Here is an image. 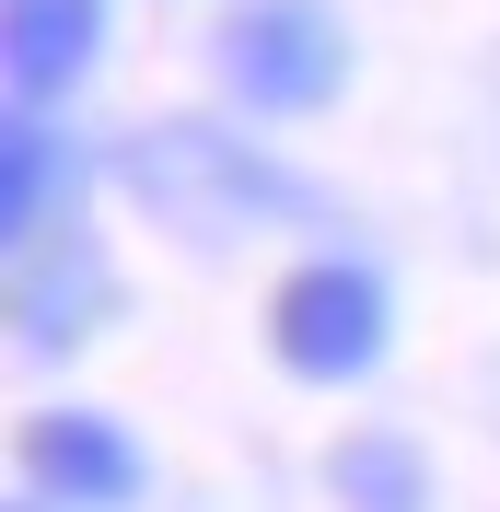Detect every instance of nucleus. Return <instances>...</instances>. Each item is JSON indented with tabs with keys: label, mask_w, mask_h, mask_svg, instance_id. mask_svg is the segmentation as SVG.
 Returning a JSON list of instances; mask_svg holds the SVG:
<instances>
[{
	"label": "nucleus",
	"mask_w": 500,
	"mask_h": 512,
	"mask_svg": "<svg viewBox=\"0 0 500 512\" xmlns=\"http://www.w3.org/2000/svg\"><path fill=\"white\" fill-rule=\"evenodd\" d=\"M268 350H280L303 384H361V373L384 361V280H373V268H349V256L291 268L280 303H268Z\"/></svg>",
	"instance_id": "f257e3e1"
},
{
	"label": "nucleus",
	"mask_w": 500,
	"mask_h": 512,
	"mask_svg": "<svg viewBox=\"0 0 500 512\" xmlns=\"http://www.w3.org/2000/svg\"><path fill=\"white\" fill-rule=\"evenodd\" d=\"M221 70H233V94H245V105H268V117H303V105L338 94L349 35L314 12V0H256L245 24H233V47H221Z\"/></svg>",
	"instance_id": "f03ea898"
},
{
	"label": "nucleus",
	"mask_w": 500,
	"mask_h": 512,
	"mask_svg": "<svg viewBox=\"0 0 500 512\" xmlns=\"http://www.w3.org/2000/svg\"><path fill=\"white\" fill-rule=\"evenodd\" d=\"M35 478L70 489V501H140V454H128V431H105V419H47L35 431Z\"/></svg>",
	"instance_id": "7ed1b4c3"
},
{
	"label": "nucleus",
	"mask_w": 500,
	"mask_h": 512,
	"mask_svg": "<svg viewBox=\"0 0 500 512\" xmlns=\"http://www.w3.org/2000/svg\"><path fill=\"white\" fill-rule=\"evenodd\" d=\"M94 24H105V0H12V82L59 94L70 70L94 59Z\"/></svg>",
	"instance_id": "20e7f679"
},
{
	"label": "nucleus",
	"mask_w": 500,
	"mask_h": 512,
	"mask_svg": "<svg viewBox=\"0 0 500 512\" xmlns=\"http://www.w3.org/2000/svg\"><path fill=\"white\" fill-rule=\"evenodd\" d=\"M35 222H47V128L12 117V233H35Z\"/></svg>",
	"instance_id": "39448f33"
},
{
	"label": "nucleus",
	"mask_w": 500,
	"mask_h": 512,
	"mask_svg": "<svg viewBox=\"0 0 500 512\" xmlns=\"http://www.w3.org/2000/svg\"><path fill=\"white\" fill-rule=\"evenodd\" d=\"M338 478H349V489H373L361 512H407V454H349Z\"/></svg>",
	"instance_id": "423d86ee"
}]
</instances>
